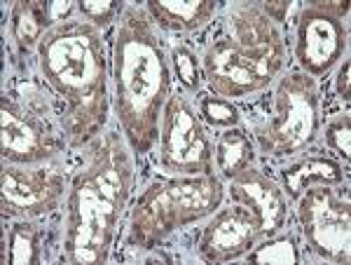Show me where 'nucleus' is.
Here are the masks:
<instances>
[{
	"label": "nucleus",
	"instance_id": "nucleus-1",
	"mask_svg": "<svg viewBox=\"0 0 351 265\" xmlns=\"http://www.w3.org/2000/svg\"><path fill=\"white\" fill-rule=\"evenodd\" d=\"M38 73L56 101V125L71 148H87L110 115V73L101 28L71 16L49 28L38 45Z\"/></svg>",
	"mask_w": 351,
	"mask_h": 265
},
{
	"label": "nucleus",
	"instance_id": "nucleus-2",
	"mask_svg": "<svg viewBox=\"0 0 351 265\" xmlns=\"http://www.w3.org/2000/svg\"><path fill=\"white\" fill-rule=\"evenodd\" d=\"M82 150L87 160L68 185L61 235V261L73 265L108 261L136 181L122 132H104Z\"/></svg>",
	"mask_w": 351,
	"mask_h": 265
},
{
	"label": "nucleus",
	"instance_id": "nucleus-3",
	"mask_svg": "<svg viewBox=\"0 0 351 265\" xmlns=\"http://www.w3.org/2000/svg\"><path fill=\"white\" fill-rule=\"evenodd\" d=\"M112 80V111L122 137L136 157L148 155L160 139L162 113L173 89L167 49L145 5H122L115 21Z\"/></svg>",
	"mask_w": 351,
	"mask_h": 265
},
{
	"label": "nucleus",
	"instance_id": "nucleus-4",
	"mask_svg": "<svg viewBox=\"0 0 351 265\" xmlns=\"http://www.w3.org/2000/svg\"><path fill=\"white\" fill-rule=\"evenodd\" d=\"M288 64L281 26L260 3H232L223 10L202 54V76L220 99H246L267 89Z\"/></svg>",
	"mask_w": 351,
	"mask_h": 265
},
{
	"label": "nucleus",
	"instance_id": "nucleus-5",
	"mask_svg": "<svg viewBox=\"0 0 351 265\" xmlns=\"http://www.w3.org/2000/svg\"><path fill=\"white\" fill-rule=\"evenodd\" d=\"M225 197L223 178L206 176H155L136 200L124 244L127 249L152 251L176 230L208 218Z\"/></svg>",
	"mask_w": 351,
	"mask_h": 265
},
{
	"label": "nucleus",
	"instance_id": "nucleus-6",
	"mask_svg": "<svg viewBox=\"0 0 351 265\" xmlns=\"http://www.w3.org/2000/svg\"><path fill=\"white\" fill-rule=\"evenodd\" d=\"M321 132L319 82L302 71H288L271 101V117L258 127V153L269 160L300 155L314 146Z\"/></svg>",
	"mask_w": 351,
	"mask_h": 265
},
{
	"label": "nucleus",
	"instance_id": "nucleus-7",
	"mask_svg": "<svg viewBox=\"0 0 351 265\" xmlns=\"http://www.w3.org/2000/svg\"><path fill=\"white\" fill-rule=\"evenodd\" d=\"M160 167L176 176L213 174V141L183 92H171L160 122Z\"/></svg>",
	"mask_w": 351,
	"mask_h": 265
},
{
	"label": "nucleus",
	"instance_id": "nucleus-8",
	"mask_svg": "<svg viewBox=\"0 0 351 265\" xmlns=\"http://www.w3.org/2000/svg\"><path fill=\"white\" fill-rule=\"evenodd\" d=\"M349 3L314 0L304 5L295 21V59L302 73L328 76L349 49Z\"/></svg>",
	"mask_w": 351,
	"mask_h": 265
},
{
	"label": "nucleus",
	"instance_id": "nucleus-9",
	"mask_svg": "<svg viewBox=\"0 0 351 265\" xmlns=\"http://www.w3.org/2000/svg\"><path fill=\"white\" fill-rule=\"evenodd\" d=\"M298 221L316 258L349 265L351 258V205L332 185H311L298 197Z\"/></svg>",
	"mask_w": 351,
	"mask_h": 265
},
{
	"label": "nucleus",
	"instance_id": "nucleus-10",
	"mask_svg": "<svg viewBox=\"0 0 351 265\" xmlns=\"http://www.w3.org/2000/svg\"><path fill=\"white\" fill-rule=\"evenodd\" d=\"M68 141L59 125H52L43 106L21 104L5 94L0 99V153L10 165H40L64 153Z\"/></svg>",
	"mask_w": 351,
	"mask_h": 265
},
{
	"label": "nucleus",
	"instance_id": "nucleus-11",
	"mask_svg": "<svg viewBox=\"0 0 351 265\" xmlns=\"http://www.w3.org/2000/svg\"><path fill=\"white\" fill-rule=\"evenodd\" d=\"M68 193L66 176L52 162L10 165L0 172V209L5 218H43L61 207Z\"/></svg>",
	"mask_w": 351,
	"mask_h": 265
},
{
	"label": "nucleus",
	"instance_id": "nucleus-12",
	"mask_svg": "<svg viewBox=\"0 0 351 265\" xmlns=\"http://www.w3.org/2000/svg\"><path fill=\"white\" fill-rule=\"evenodd\" d=\"M260 240L263 233H260L258 216L234 202V207L216 211L211 221L204 225L197 242V253L204 263L213 265L239 261Z\"/></svg>",
	"mask_w": 351,
	"mask_h": 265
},
{
	"label": "nucleus",
	"instance_id": "nucleus-13",
	"mask_svg": "<svg viewBox=\"0 0 351 265\" xmlns=\"http://www.w3.org/2000/svg\"><path fill=\"white\" fill-rule=\"evenodd\" d=\"M230 197L237 205L251 209L260 221L263 240L281 233L286 228L288 218V197L276 181L265 176L260 169L248 167L237 178L230 181Z\"/></svg>",
	"mask_w": 351,
	"mask_h": 265
},
{
	"label": "nucleus",
	"instance_id": "nucleus-14",
	"mask_svg": "<svg viewBox=\"0 0 351 265\" xmlns=\"http://www.w3.org/2000/svg\"><path fill=\"white\" fill-rule=\"evenodd\" d=\"M145 10L157 28L195 33L216 19L218 3L216 0H148Z\"/></svg>",
	"mask_w": 351,
	"mask_h": 265
},
{
	"label": "nucleus",
	"instance_id": "nucleus-15",
	"mask_svg": "<svg viewBox=\"0 0 351 265\" xmlns=\"http://www.w3.org/2000/svg\"><path fill=\"white\" fill-rule=\"evenodd\" d=\"M54 26L49 14V3L43 0H14L10 8V38L16 49V56L24 59L31 52H38L43 36Z\"/></svg>",
	"mask_w": 351,
	"mask_h": 265
},
{
	"label": "nucleus",
	"instance_id": "nucleus-16",
	"mask_svg": "<svg viewBox=\"0 0 351 265\" xmlns=\"http://www.w3.org/2000/svg\"><path fill=\"white\" fill-rule=\"evenodd\" d=\"M344 181V167L332 157L307 155L281 169V188L288 200H298L311 185H339Z\"/></svg>",
	"mask_w": 351,
	"mask_h": 265
},
{
	"label": "nucleus",
	"instance_id": "nucleus-17",
	"mask_svg": "<svg viewBox=\"0 0 351 265\" xmlns=\"http://www.w3.org/2000/svg\"><path fill=\"white\" fill-rule=\"evenodd\" d=\"M256 162V146L251 137L241 127H230L218 137L213 146V165H216L220 178L232 181Z\"/></svg>",
	"mask_w": 351,
	"mask_h": 265
},
{
	"label": "nucleus",
	"instance_id": "nucleus-18",
	"mask_svg": "<svg viewBox=\"0 0 351 265\" xmlns=\"http://www.w3.org/2000/svg\"><path fill=\"white\" fill-rule=\"evenodd\" d=\"M3 263L10 265H40L43 263V230L36 218H14L5 230Z\"/></svg>",
	"mask_w": 351,
	"mask_h": 265
},
{
	"label": "nucleus",
	"instance_id": "nucleus-19",
	"mask_svg": "<svg viewBox=\"0 0 351 265\" xmlns=\"http://www.w3.org/2000/svg\"><path fill=\"white\" fill-rule=\"evenodd\" d=\"M246 263L253 265H298L300 246L293 233H276L267 240H260L251 251L246 253Z\"/></svg>",
	"mask_w": 351,
	"mask_h": 265
},
{
	"label": "nucleus",
	"instance_id": "nucleus-20",
	"mask_svg": "<svg viewBox=\"0 0 351 265\" xmlns=\"http://www.w3.org/2000/svg\"><path fill=\"white\" fill-rule=\"evenodd\" d=\"M171 66L173 76L180 87L190 94H199L202 89V61L197 59L195 49L185 43H176L171 47Z\"/></svg>",
	"mask_w": 351,
	"mask_h": 265
},
{
	"label": "nucleus",
	"instance_id": "nucleus-21",
	"mask_svg": "<svg viewBox=\"0 0 351 265\" xmlns=\"http://www.w3.org/2000/svg\"><path fill=\"white\" fill-rule=\"evenodd\" d=\"M197 113L202 120H206L211 127L230 129L241 125V113L230 99H220L216 94H199Z\"/></svg>",
	"mask_w": 351,
	"mask_h": 265
},
{
	"label": "nucleus",
	"instance_id": "nucleus-22",
	"mask_svg": "<svg viewBox=\"0 0 351 265\" xmlns=\"http://www.w3.org/2000/svg\"><path fill=\"white\" fill-rule=\"evenodd\" d=\"M324 141L332 153L344 157V162L351 160V117H349V113H342V115H335L332 120H328V125L324 127Z\"/></svg>",
	"mask_w": 351,
	"mask_h": 265
},
{
	"label": "nucleus",
	"instance_id": "nucleus-23",
	"mask_svg": "<svg viewBox=\"0 0 351 265\" xmlns=\"http://www.w3.org/2000/svg\"><path fill=\"white\" fill-rule=\"evenodd\" d=\"M122 12V5L115 0H80L77 3V14L84 16L89 24H94L96 28H108L110 24H115L117 16Z\"/></svg>",
	"mask_w": 351,
	"mask_h": 265
},
{
	"label": "nucleus",
	"instance_id": "nucleus-24",
	"mask_svg": "<svg viewBox=\"0 0 351 265\" xmlns=\"http://www.w3.org/2000/svg\"><path fill=\"white\" fill-rule=\"evenodd\" d=\"M260 8H263V12L267 14L274 24H281V21H286L291 5H288L286 0H276V3H260Z\"/></svg>",
	"mask_w": 351,
	"mask_h": 265
},
{
	"label": "nucleus",
	"instance_id": "nucleus-25",
	"mask_svg": "<svg viewBox=\"0 0 351 265\" xmlns=\"http://www.w3.org/2000/svg\"><path fill=\"white\" fill-rule=\"evenodd\" d=\"M349 76H351V64H349V59H344L337 71V78H335V92H337V97L344 101H349V94H351L349 92Z\"/></svg>",
	"mask_w": 351,
	"mask_h": 265
}]
</instances>
